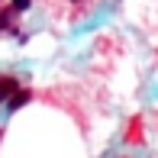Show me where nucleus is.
<instances>
[{
  "mask_svg": "<svg viewBox=\"0 0 158 158\" xmlns=\"http://www.w3.org/2000/svg\"><path fill=\"white\" fill-rule=\"evenodd\" d=\"M71 3H81V0H71Z\"/></svg>",
  "mask_w": 158,
  "mask_h": 158,
  "instance_id": "obj_4",
  "label": "nucleus"
},
{
  "mask_svg": "<svg viewBox=\"0 0 158 158\" xmlns=\"http://www.w3.org/2000/svg\"><path fill=\"white\" fill-rule=\"evenodd\" d=\"M10 6L16 13H23V10H29V0H10Z\"/></svg>",
  "mask_w": 158,
  "mask_h": 158,
  "instance_id": "obj_3",
  "label": "nucleus"
},
{
  "mask_svg": "<svg viewBox=\"0 0 158 158\" xmlns=\"http://www.w3.org/2000/svg\"><path fill=\"white\" fill-rule=\"evenodd\" d=\"M29 90H16V94H13L10 97V110H19V106H23V103H29Z\"/></svg>",
  "mask_w": 158,
  "mask_h": 158,
  "instance_id": "obj_2",
  "label": "nucleus"
},
{
  "mask_svg": "<svg viewBox=\"0 0 158 158\" xmlns=\"http://www.w3.org/2000/svg\"><path fill=\"white\" fill-rule=\"evenodd\" d=\"M19 90V84H16V77H0V100H6V97H13Z\"/></svg>",
  "mask_w": 158,
  "mask_h": 158,
  "instance_id": "obj_1",
  "label": "nucleus"
}]
</instances>
